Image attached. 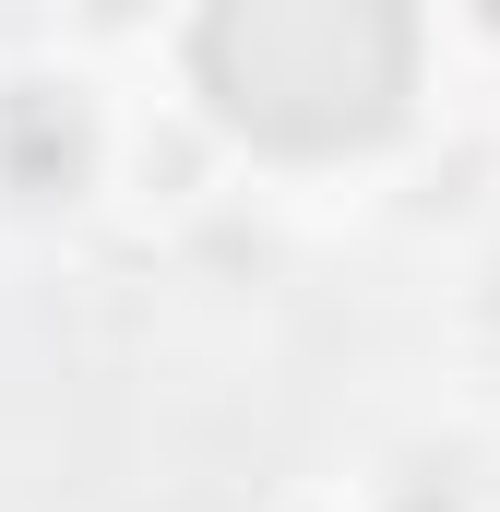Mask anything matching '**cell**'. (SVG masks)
Listing matches in <instances>:
<instances>
[{
  "instance_id": "2",
  "label": "cell",
  "mask_w": 500,
  "mask_h": 512,
  "mask_svg": "<svg viewBox=\"0 0 500 512\" xmlns=\"http://www.w3.org/2000/svg\"><path fill=\"white\" fill-rule=\"evenodd\" d=\"M84 167H96V131L72 96H48V84H24V96H0V179L12 191H84Z\"/></svg>"
},
{
  "instance_id": "1",
  "label": "cell",
  "mask_w": 500,
  "mask_h": 512,
  "mask_svg": "<svg viewBox=\"0 0 500 512\" xmlns=\"http://www.w3.org/2000/svg\"><path fill=\"white\" fill-rule=\"evenodd\" d=\"M191 84L262 155H358L417 96V0H203Z\"/></svg>"
},
{
  "instance_id": "4",
  "label": "cell",
  "mask_w": 500,
  "mask_h": 512,
  "mask_svg": "<svg viewBox=\"0 0 500 512\" xmlns=\"http://www.w3.org/2000/svg\"><path fill=\"white\" fill-rule=\"evenodd\" d=\"M96 12H131V0H96Z\"/></svg>"
},
{
  "instance_id": "3",
  "label": "cell",
  "mask_w": 500,
  "mask_h": 512,
  "mask_svg": "<svg viewBox=\"0 0 500 512\" xmlns=\"http://www.w3.org/2000/svg\"><path fill=\"white\" fill-rule=\"evenodd\" d=\"M393 512H453V501H441V489H405V501H393Z\"/></svg>"
}]
</instances>
